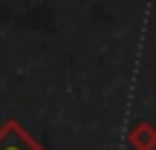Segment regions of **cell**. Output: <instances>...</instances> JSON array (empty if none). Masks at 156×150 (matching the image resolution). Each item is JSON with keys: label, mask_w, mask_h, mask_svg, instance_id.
Returning <instances> with one entry per match:
<instances>
[{"label": "cell", "mask_w": 156, "mask_h": 150, "mask_svg": "<svg viewBox=\"0 0 156 150\" xmlns=\"http://www.w3.org/2000/svg\"><path fill=\"white\" fill-rule=\"evenodd\" d=\"M0 150H44V147L23 130V124L6 121L0 127Z\"/></svg>", "instance_id": "obj_1"}, {"label": "cell", "mask_w": 156, "mask_h": 150, "mask_svg": "<svg viewBox=\"0 0 156 150\" xmlns=\"http://www.w3.org/2000/svg\"><path fill=\"white\" fill-rule=\"evenodd\" d=\"M130 141H133L139 150H151L153 141H156V133H153V127H147V124H139V127L130 133Z\"/></svg>", "instance_id": "obj_2"}]
</instances>
